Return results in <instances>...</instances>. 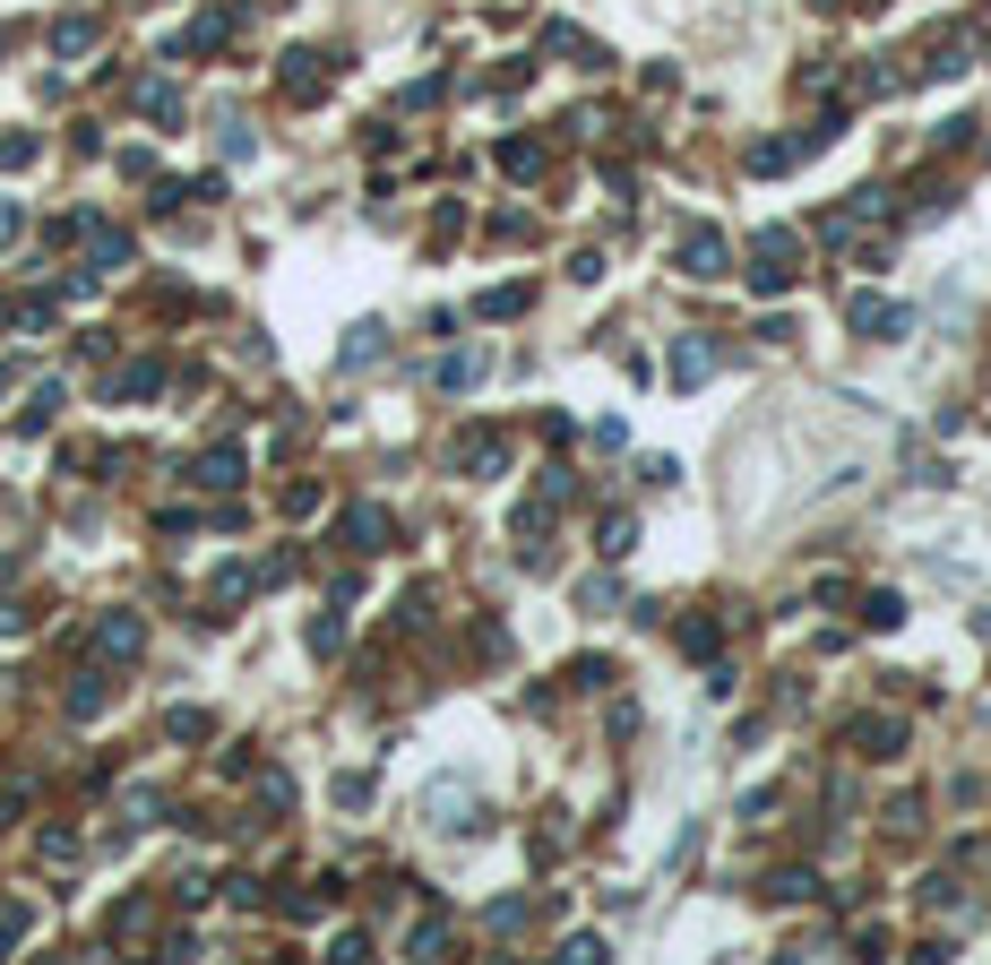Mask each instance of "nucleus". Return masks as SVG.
<instances>
[{
  "label": "nucleus",
  "instance_id": "f257e3e1",
  "mask_svg": "<svg viewBox=\"0 0 991 965\" xmlns=\"http://www.w3.org/2000/svg\"><path fill=\"white\" fill-rule=\"evenodd\" d=\"M758 267H750V285L758 293H785L793 285V234H758V250H750Z\"/></svg>",
  "mask_w": 991,
  "mask_h": 965
},
{
  "label": "nucleus",
  "instance_id": "f03ea898",
  "mask_svg": "<svg viewBox=\"0 0 991 965\" xmlns=\"http://www.w3.org/2000/svg\"><path fill=\"white\" fill-rule=\"evenodd\" d=\"M854 328H863V337H905V328H914V311H896V302H854Z\"/></svg>",
  "mask_w": 991,
  "mask_h": 965
},
{
  "label": "nucleus",
  "instance_id": "7ed1b4c3",
  "mask_svg": "<svg viewBox=\"0 0 991 965\" xmlns=\"http://www.w3.org/2000/svg\"><path fill=\"white\" fill-rule=\"evenodd\" d=\"M138 638H147V629H138L129 612H104V621H96V655H138Z\"/></svg>",
  "mask_w": 991,
  "mask_h": 965
},
{
  "label": "nucleus",
  "instance_id": "20e7f679",
  "mask_svg": "<svg viewBox=\"0 0 991 965\" xmlns=\"http://www.w3.org/2000/svg\"><path fill=\"white\" fill-rule=\"evenodd\" d=\"M681 267L690 276H725V234H690L681 241Z\"/></svg>",
  "mask_w": 991,
  "mask_h": 965
},
{
  "label": "nucleus",
  "instance_id": "39448f33",
  "mask_svg": "<svg viewBox=\"0 0 991 965\" xmlns=\"http://www.w3.org/2000/svg\"><path fill=\"white\" fill-rule=\"evenodd\" d=\"M707 371H716V346H707V337H681V354H673V379H681V388H699Z\"/></svg>",
  "mask_w": 991,
  "mask_h": 965
},
{
  "label": "nucleus",
  "instance_id": "423d86ee",
  "mask_svg": "<svg viewBox=\"0 0 991 965\" xmlns=\"http://www.w3.org/2000/svg\"><path fill=\"white\" fill-rule=\"evenodd\" d=\"M190 482H208V491H225V482H242V458L234 449H216V458H199V475Z\"/></svg>",
  "mask_w": 991,
  "mask_h": 965
},
{
  "label": "nucleus",
  "instance_id": "0eeeda50",
  "mask_svg": "<svg viewBox=\"0 0 991 965\" xmlns=\"http://www.w3.org/2000/svg\"><path fill=\"white\" fill-rule=\"evenodd\" d=\"M457 458H466L475 475H492V466H500V440H492V431H466V449H457Z\"/></svg>",
  "mask_w": 991,
  "mask_h": 965
},
{
  "label": "nucleus",
  "instance_id": "6e6552de",
  "mask_svg": "<svg viewBox=\"0 0 991 965\" xmlns=\"http://www.w3.org/2000/svg\"><path fill=\"white\" fill-rule=\"evenodd\" d=\"M87 43H96L87 17H61V26H52V52H87Z\"/></svg>",
  "mask_w": 991,
  "mask_h": 965
},
{
  "label": "nucleus",
  "instance_id": "1a4fd4ad",
  "mask_svg": "<svg viewBox=\"0 0 991 965\" xmlns=\"http://www.w3.org/2000/svg\"><path fill=\"white\" fill-rule=\"evenodd\" d=\"M96 707H104V681H96V673H78V690H70V716H96Z\"/></svg>",
  "mask_w": 991,
  "mask_h": 965
},
{
  "label": "nucleus",
  "instance_id": "9d476101",
  "mask_svg": "<svg viewBox=\"0 0 991 965\" xmlns=\"http://www.w3.org/2000/svg\"><path fill=\"white\" fill-rule=\"evenodd\" d=\"M17 940H26V905H9V914H0V949H17Z\"/></svg>",
  "mask_w": 991,
  "mask_h": 965
},
{
  "label": "nucleus",
  "instance_id": "9b49d317",
  "mask_svg": "<svg viewBox=\"0 0 991 965\" xmlns=\"http://www.w3.org/2000/svg\"><path fill=\"white\" fill-rule=\"evenodd\" d=\"M17 225H26V216H17V208H9V199H0V241L17 234Z\"/></svg>",
  "mask_w": 991,
  "mask_h": 965
},
{
  "label": "nucleus",
  "instance_id": "f8f14e48",
  "mask_svg": "<svg viewBox=\"0 0 991 965\" xmlns=\"http://www.w3.org/2000/svg\"><path fill=\"white\" fill-rule=\"evenodd\" d=\"M0 52H9V35H0Z\"/></svg>",
  "mask_w": 991,
  "mask_h": 965
}]
</instances>
